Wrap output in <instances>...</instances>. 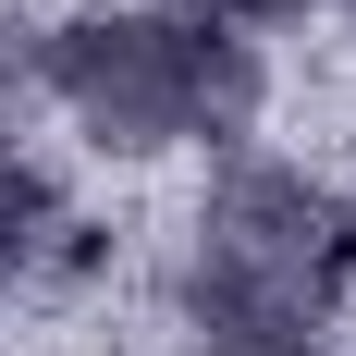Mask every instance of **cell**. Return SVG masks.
<instances>
[{
    "mask_svg": "<svg viewBox=\"0 0 356 356\" xmlns=\"http://www.w3.org/2000/svg\"><path fill=\"white\" fill-rule=\"evenodd\" d=\"M74 258H86V221L62 209V184L37 172L25 147L0 136V295L49 283V270H74Z\"/></svg>",
    "mask_w": 356,
    "mask_h": 356,
    "instance_id": "cell-3",
    "label": "cell"
},
{
    "mask_svg": "<svg viewBox=\"0 0 356 356\" xmlns=\"http://www.w3.org/2000/svg\"><path fill=\"white\" fill-rule=\"evenodd\" d=\"M209 13H295V0H209Z\"/></svg>",
    "mask_w": 356,
    "mask_h": 356,
    "instance_id": "cell-4",
    "label": "cell"
},
{
    "mask_svg": "<svg viewBox=\"0 0 356 356\" xmlns=\"http://www.w3.org/2000/svg\"><path fill=\"white\" fill-rule=\"evenodd\" d=\"M37 86L123 160L221 147L258 111V37L234 13H74L37 37Z\"/></svg>",
    "mask_w": 356,
    "mask_h": 356,
    "instance_id": "cell-2",
    "label": "cell"
},
{
    "mask_svg": "<svg viewBox=\"0 0 356 356\" xmlns=\"http://www.w3.org/2000/svg\"><path fill=\"white\" fill-rule=\"evenodd\" d=\"M356 283V209L295 160H234L184 234V320L209 356H307Z\"/></svg>",
    "mask_w": 356,
    "mask_h": 356,
    "instance_id": "cell-1",
    "label": "cell"
},
{
    "mask_svg": "<svg viewBox=\"0 0 356 356\" xmlns=\"http://www.w3.org/2000/svg\"><path fill=\"white\" fill-rule=\"evenodd\" d=\"M344 13H356V0H344Z\"/></svg>",
    "mask_w": 356,
    "mask_h": 356,
    "instance_id": "cell-5",
    "label": "cell"
}]
</instances>
